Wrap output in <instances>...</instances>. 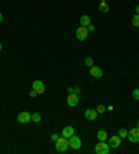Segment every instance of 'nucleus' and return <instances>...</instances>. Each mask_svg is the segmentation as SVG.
Masks as SVG:
<instances>
[{"label": "nucleus", "instance_id": "nucleus-1", "mask_svg": "<svg viewBox=\"0 0 139 154\" xmlns=\"http://www.w3.org/2000/svg\"><path fill=\"white\" fill-rule=\"evenodd\" d=\"M70 147V142L68 139L64 138V136H61L56 140V150L59 151V153H65Z\"/></svg>", "mask_w": 139, "mask_h": 154}, {"label": "nucleus", "instance_id": "nucleus-2", "mask_svg": "<svg viewBox=\"0 0 139 154\" xmlns=\"http://www.w3.org/2000/svg\"><path fill=\"white\" fill-rule=\"evenodd\" d=\"M95 153L96 154H109L110 153V146L107 142H99L95 146Z\"/></svg>", "mask_w": 139, "mask_h": 154}, {"label": "nucleus", "instance_id": "nucleus-3", "mask_svg": "<svg viewBox=\"0 0 139 154\" xmlns=\"http://www.w3.org/2000/svg\"><path fill=\"white\" fill-rule=\"evenodd\" d=\"M127 139H128L131 143H138L139 142V128H132L131 131H128V135H127Z\"/></svg>", "mask_w": 139, "mask_h": 154}, {"label": "nucleus", "instance_id": "nucleus-4", "mask_svg": "<svg viewBox=\"0 0 139 154\" xmlns=\"http://www.w3.org/2000/svg\"><path fill=\"white\" fill-rule=\"evenodd\" d=\"M107 143L110 146V149H118L121 146V138L118 135H113L107 139Z\"/></svg>", "mask_w": 139, "mask_h": 154}, {"label": "nucleus", "instance_id": "nucleus-5", "mask_svg": "<svg viewBox=\"0 0 139 154\" xmlns=\"http://www.w3.org/2000/svg\"><path fill=\"white\" fill-rule=\"evenodd\" d=\"M68 142H70V147H71L72 150H79V149H81V146H82L81 138H78V136H77L75 133L68 139Z\"/></svg>", "mask_w": 139, "mask_h": 154}, {"label": "nucleus", "instance_id": "nucleus-6", "mask_svg": "<svg viewBox=\"0 0 139 154\" xmlns=\"http://www.w3.org/2000/svg\"><path fill=\"white\" fill-rule=\"evenodd\" d=\"M88 29H86V27H82L81 25L77 31H75V35H77V39L78 40H81V42H84V40H86V37H88Z\"/></svg>", "mask_w": 139, "mask_h": 154}, {"label": "nucleus", "instance_id": "nucleus-7", "mask_svg": "<svg viewBox=\"0 0 139 154\" xmlns=\"http://www.w3.org/2000/svg\"><path fill=\"white\" fill-rule=\"evenodd\" d=\"M17 119H18L20 124H28V122H31V114L28 111H21L17 115Z\"/></svg>", "mask_w": 139, "mask_h": 154}, {"label": "nucleus", "instance_id": "nucleus-8", "mask_svg": "<svg viewBox=\"0 0 139 154\" xmlns=\"http://www.w3.org/2000/svg\"><path fill=\"white\" fill-rule=\"evenodd\" d=\"M78 95H75V93H68V97H67V104L70 107H77L78 106Z\"/></svg>", "mask_w": 139, "mask_h": 154}, {"label": "nucleus", "instance_id": "nucleus-9", "mask_svg": "<svg viewBox=\"0 0 139 154\" xmlns=\"http://www.w3.org/2000/svg\"><path fill=\"white\" fill-rule=\"evenodd\" d=\"M89 72H91L92 78H102L103 76V69L100 67H95V65H92L91 68H89Z\"/></svg>", "mask_w": 139, "mask_h": 154}, {"label": "nucleus", "instance_id": "nucleus-10", "mask_svg": "<svg viewBox=\"0 0 139 154\" xmlns=\"http://www.w3.org/2000/svg\"><path fill=\"white\" fill-rule=\"evenodd\" d=\"M32 89L38 92V95H42L43 92H45V83H43L42 81H33Z\"/></svg>", "mask_w": 139, "mask_h": 154}, {"label": "nucleus", "instance_id": "nucleus-11", "mask_svg": "<svg viewBox=\"0 0 139 154\" xmlns=\"http://www.w3.org/2000/svg\"><path fill=\"white\" fill-rule=\"evenodd\" d=\"M75 133V131H74V128L71 126V125H68V126H64L63 128V131H61V136H64V138H67V139H70L72 135Z\"/></svg>", "mask_w": 139, "mask_h": 154}, {"label": "nucleus", "instance_id": "nucleus-12", "mask_svg": "<svg viewBox=\"0 0 139 154\" xmlns=\"http://www.w3.org/2000/svg\"><path fill=\"white\" fill-rule=\"evenodd\" d=\"M97 117V111L96 110H93V108H88L85 111V118L86 119H89V121H95Z\"/></svg>", "mask_w": 139, "mask_h": 154}, {"label": "nucleus", "instance_id": "nucleus-13", "mask_svg": "<svg viewBox=\"0 0 139 154\" xmlns=\"http://www.w3.org/2000/svg\"><path fill=\"white\" fill-rule=\"evenodd\" d=\"M96 138L99 142H107V139H109V136H107V132L106 131H99L96 135Z\"/></svg>", "mask_w": 139, "mask_h": 154}, {"label": "nucleus", "instance_id": "nucleus-14", "mask_svg": "<svg viewBox=\"0 0 139 154\" xmlns=\"http://www.w3.org/2000/svg\"><path fill=\"white\" fill-rule=\"evenodd\" d=\"M79 22H81V25H82V27H88L89 24H92V21H91V18H89V16H81Z\"/></svg>", "mask_w": 139, "mask_h": 154}, {"label": "nucleus", "instance_id": "nucleus-15", "mask_svg": "<svg viewBox=\"0 0 139 154\" xmlns=\"http://www.w3.org/2000/svg\"><path fill=\"white\" fill-rule=\"evenodd\" d=\"M99 10L102 11V13H109L110 7H109V4H107L104 0H102V1H100V4H99Z\"/></svg>", "mask_w": 139, "mask_h": 154}, {"label": "nucleus", "instance_id": "nucleus-16", "mask_svg": "<svg viewBox=\"0 0 139 154\" xmlns=\"http://www.w3.org/2000/svg\"><path fill=\"white\" fill-rule=\"evenodd\" d=\"M68 93H75V95H79L81 93V88L79 86H70L68 89H67Z\"/></svg>", "mask_w": 139, "mask_h": 154}, {"label": "nucleus", "instance_id": "nucleus-17", "mask_svg": "<svg viewBox=\"0 0 139 154\" xmlns=\"http://www.w3.org/2000/svg\"><path fill=\"white\" fill-rule=\"evenodd\" d=\"M31 121H33V122H40V121H42V115H40L39 112L31 114Z\"/></svg>", "mask_w": 139, "mask_h": 154}, {"label": "nucleus", "instance_id": "nucleus-18", "mask_svg": "<svg viewBox=\"0 0 139 154\" xmlns=\"http://www.w3.org/2000/svg\"><path fill=\"white\" fill-rule=\"evenodd\" d=\"M127 135H128V131H127V129H120V131H118V136H120V138L121 139H124V138H127Z\"/></svg>", "mask_w": 139, "mask_h": 154}, {"label": "nucleus", "instance_id": "nucleus-19", "mask_svg": "<svg viewBox=\"0 0 139 154\" xmlns=\"http://www.w3.org/2000/svg\"><path fill=\"white\" fill-rule=\"evenodd\" d=\"M132 25L134 27H139V14H135L132 17Z\"/></svg>", "mask_w": 139, "mask_h": 154}, {"label": "nucleus", "instance_id": "nucleus-20", "mask_svg": "<svg viewBox=\"0 0 139 154\" xmlns=\"http://www.w3.org/2000/svg\"><path fill=\"white\" fill-rule=\"evenodd\" d=\"M107 110V107H104L103 104H99L97 106V108H96V111H97V114H103V112Z\"/></svg>", "mask_w": 139, "mask_h": 154}, {"label": "nucleus", "instance_id": "nucleus-21", "mask_svg": "<svg viewBox=\"0 0 139 154\" xmlns=\"http://www.w3.org/2000/svg\"><path fill=\"white\" fill-rule=\"evenodd\" d=\"M85 64H86V67H89V68H91L92 65H95L93 59H91V57H86V59H85Z\"/></svg>", "mask_w": 139, "mask_h": 154}, {"label": "nucleus", "instance_id": "nucleus-22", "mask_svg": "<svg viewBox=\"0 0 139 154\" xmlns=\"http://www.w3.org/2000/svg\"><path fill=\"white\" fill-rule=\"evenodd\" d=\"M132 97H134V100H139V89H134Z\"/></svg>", "mask_w": 139, "mask_h": 154}, {"label": "nucleus", "instance_id": "nucleus-23", "mask_svg": "<svg viewBox=\"0 0 139 154\" xmlns=\"http://www.w3.org/2000/svg\"><path fill=\"white\" fill-rule=\"evenodd\" d=\"M86 29H88V32H93V31H95V27H93L92 24H89V25L86 27Z\"/></svg>", "mask_w": 139, "mask_h": 154}, {"label": "nucleus", "instance_id": "nucleus-24", "mask_svg": "<svg viewBox=\"0 0 139 154\" xmlns=\"http://www.w3.org/2000/svg\"><path fill=\"white\" fill-rule=\"evenodd\" d=\"M36 96H38L36 90H31V92H29V97H36Z\"/></svg>", "mask_w": 139, "mask_h": 154}, {"label": "nucleus", "instance_id": "nucleus-25", "mask_svg": "<svg viewBox=\"0 0 139 154\" xmlns=\"http://www.w3.org/2000/svg\"><path fill=\"white\" fill-rule=\"evenodd\" d=\"M57 139H59V135H57V133H53V135H52V140H54V142H56Z\"/></svg>", "mask_w": 139, "mask_h": 154}, {"label": "nucleus", "instance_id": "nucleus-26", "mask_svg": "<svg viewBox=\"0 0 139 154\" xmlns=\"http://www.w3.org/2000/svg\"><path fill=\"white\" fill-rule=\"evenodd\" d=\"M0 22H3V14L0 13Z\"/></svg>", "mask_w": 139, "mask_h": 154}, {"label": "nucleus", "instance_id": "nucleus-27", "mask_svg": "<svg viewBox=\"0 0 139 154\" xmlns=\"http://www.w3.org/2000/svg\"><path fill=\"white\" fill-rule=\"evenodd\" d=\"M135 11H136V14H139V6H136V10Z\"/></svg>", "mask_w": 139, "mask_h": 154}, {"label": "nucleus", "instance_id": "nucleus-28", "mask_svg": "<svg viewBox=\"0 0 139 154\" xmlns=\"http://www.w3.org/2000/svg\"><path fill=\"white\" fill-rule=\"evenodd\" d=\"M1 49H3V46H1V43H0V52H1Z\"/></svg>", "mask_w": 139, "mask_h": 154}, {"label": "nucleus", "instance_id": "nucleus-29", "mask_svg": "<svg viewBox=\"0 0 139 154\" xmlns=\"http://www.w3.org/2000/svg\"><path fill=\"white\" fill-rule=\"evenodd\" d=\"M136 126H138V128H139V121H138V124H136Z\"/></svg>", "mask_w": 139, "mask_h": 154}]
</instances>
